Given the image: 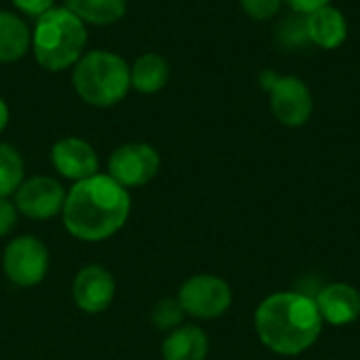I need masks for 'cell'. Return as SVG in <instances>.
Returning a JSON list of instances; mask_svg holds the SVG:
<instances>
[{
	"mask_svg": "<svg viewBox=\"0 0 360 360\" xmlns=\"http://www.w3.org/2000/svg\"><path fill=\"white\" fill-rule=\"evenodd\" d=\"M17 207L8 198H0V236H6L17 221Z\"/></svg>",
	"mask_w": 360,
	"mask_h": 360,
	"instance_id": "603a6c76",
	"label": "cell"
},
{
	"mask_svg": "<svg viewBox=\"0 0 360 360\" xmlns=\"http://www.w3.org/2000/svg\"><path fill=\"white\" fill-rule=\"evenodd\" d=\"M51 162L55 171L74 184L99 173V158L93 146L80 137H63L51 148Z\"/></svg>",
	"mask_w": 360,
	"mask_h": 360,
	"instance_id": "8fae6325",
	"label": "cell"
},
{
	"mask_svg": "<svg viewBox=\"0 0 360 360\" xmlns=\"http://www.w3.org/2000/svg\"><path fill=\"white\" fill-rule=\"evenodd\" d=\"M8 105H6V101L0 97V133L6 129V124H8Z\"/></svg>",
	"mask_w": 360,
	"mask_h": 360,
	"instance_id": "484cf974",
	"label": "cell"
},
{
	"mask_svg": "<svg viewBox=\"0 0 360 360\" xmlns=\"http://www.w3.org/2000/svg\"><path fill=\"white\" fill-rule=\"evenodd\" d=\"M63 186L46 175L23 179L15 192V207L30 219H51L61 213L65 202Z\"/></svg>",
	"mask_w": 360,
	"mask_h": 360,
	"instance_id": "9c48e42d",
	"label": "cell"
},
{
	"mask_svg": "<svg viewBox=\"0 0 360 360\" xmlns=\"http://www.w3.org/2000/svg\"><path fill=\"white\" fill-rule=\"evenodd\" d=\"M116 295V281L103 266H84L72 285L74 304L86 314H99L110 308Z\"/></svg>",
	"mask_w": 360,
	"mask_h": 360,
	"instance_id": "30bf717a",
	"label": "cell"
},
{
	"mask_svg": "<svg viewBox=\"0 0 360 360\" xmlns=\"http://www.w3.org/2000/svg\"><path fill=\"white\" fill-rule=\"evenodd\" d=\"M306 23H308L310 44H314L319 49H325V51L340 49L348 38L346 15L333 4H327V6H321V8L308 13Z\"/></svg>",
	"mask_w": 360,
	"mask_h": 360,
	"instance_id": "4fadbf2b",
	"label": "cell"
},
{
	"mask_svg": "<svg viewBox=\"0 0 360 360\" xmlns=\"http://www.w3.org/2000/svg\"><path fill=\"white\" fill-rule=\"evenodd\" d=\"M160 169V154L143 141H131L116 148L108 160V175L122 188H139L150 184Z\"/></svg>",
	"mask_w": 360,
	"mask_h": 360,
	"instance_id": "52a82bcc",
	"label": "cell"
},
{
	"mask_svg": "<svg viewBox=\"0 0 360 360\" xmlns=\"http://www.w3.org/2000/svg\"><path fill=\"white\" fill-rule=\"evenodd\" d=\"M86 40L84 23L68 6H53L34 23L32 51L40 68L63 72L86 53Z\"/></svg>",
	"mask_w": 360,
	"mask_h": 360,
	"instance_id": "3957f363",
	"label": "cell"
},
{
	"mask_svg": "<svg viewBox=\"0 0 360 360\" xmlns=\"http://www.w3.org/2000/svg\"><path fill=\"white\" fill-rule=\"evenodd\" d=\"M270 110L274 118L291 129L304 127L314 110V99L310 86L297 76H278V80L268 91Z\"/></svg>",
	"mask_w": 360,
	"mask_h": 360,
	"instance_id": "ba28073f",
	"label": "cell"
},
{
	"mask_svg": "<svg viewBox=\"0 0 360 360\" xmlns=\"http://www.w3.org/2000/svg\"><path fill=\"white\" fill-rule=\"evenodd\" d=\"M177 300L186 314L194 319L211 321V319H219L230 310L232 289L224 278L215 274H196L181 285Z\"/></svg>",
	"mask_w": 360,
	"mask_h": 360,
	"instance_id": "5b68a950",
	"label": "cell"
},
{
	"mask_svg": "<svg viewBox=\"0 0 360 360\" xmlns=\"http://www.w3.org/2000/svg\"><path fill=\"white\" fill-rule=\"evenodd\" d=\"M72 84L78 97L95 108L122 101L131 89V65L112 51H86L72 68Z\"/></svg>",
	"mask_w": 360,
	"mask_h": 360,
	"instance_id": "277c9868",
	"label": "cell"
},
{
	"mask_svg": "<svg viewBox=\"0 0 360 360\" xmlns=\"http://www.w3.org/2000/svg\"><path fill=\"white\" fill-rule=\"evenodd\" d=\"M32 49V32L25 21L11 11H0V63L19 61Z\"/></svg>",
	"mask_w": 360,
	"mask_h": 360,
	"instance_id": "9a60e30c",
	"label": "cell"
},
{
	"mask_svg": "<svg viewBox=\"0 0 360 360\" xmlns=\"http://www.w3.org/2000/svg\"><path fill=\"white\" fill-rule=\"evenodd\" d=\"M278 80V74L274 72V70H264L262 74H259V86L268 93L270 89H272V84Z\"/></svg>",
	"mask_w": 360,
	"mask_h": 360,
	"instance_id": "d4e9b609",
	"label": "cell"
},
{
	"mask_svg": "<svg viewBox=\"0 0 360 360\" xmlns=\"http://www.w3.org/2000/svg\"><path fill=\"white\" fill-rule=\"evenodd\" d=\"M23 181V158L11 146L0 141V198H8Z\"/></svg>",
	"mask_w": 360,
	"mask_h": 360,
	"instance_id": "d6986e66",
	"label": "cell"
},
{
	"mask_svg": "<svg viewBox=\"0 0 360 360\" xmlns=\"http://www.w3.org/2000/svg\"><path fill=\"white\" fill-rule=\"evenodd\" d=\"M274 44L281 51H302L310 44V36H308V23H306V15L291 11L289 15L281 17L274 25L272 32Z\"/></svg>",
	"mask_w": 360,
	"mask_h": 360,
	"instance_id": "ac0fdd59",
	"label": "cell"
},
{
	"mask_svg": "<svg viewBox=\"0 0 360 360\" xmlns=\"http://www.w3.org/2000/svg\"><path fill=\"white\" fill-rule=\"evenodd\" d=\"M209 354V338L196 325H181L169 331L162 342L165 360H205Z\"/></svg>",
	"mask_w": 360,
	"mask_h": 360,
	"instance_id": "5bb4252c",
	"label": "cell"
},
{
	"mask_svg": "<svg viewBox=\"0 0 360 360\" xmlns=\"http://www.w3.org/2000/svg\"><path fill=\"white\" fill-rule=\"evenodd\" d=\"M333 0H285V4L291 8V11H295V13H302V15H308V13H312V11H316V8H321V6H327V4H331Z\"/></svg>",
	"mask_w": 360,
	"mask_h": 360,
	"instance_id": "cb8c5ba5",
	"label": "cell"
},
{
	"mask_svg": "<svg viewBox=\"0 0 360 360\" xmlns=\"http://www.w3.org/2000/svg\"><path fill=\"white\" fill-rule=\"evenodd\" d=\"M323 325L314 297L300 291L272 293L255 310L257 338L281 356H297L312 348Z\"/></svg>",
	"mask_w": 360,
	"mask_h": 360,
	"instance_id": "7a4b0ae2",
	"label": "cell"
},
{
	"mask_svg": "<svg viewBox=\"0 0 360 360\" xmlns=\"http://www.w3.org/2000/svg\"><path fill=\"white\" fill-rule=\"evenodd\" d=\"M169 61L158 53H143L131 65V89L152 95L167 86L169 82Z\"/></svg>",
	"mask_w": 360,
	"mask_h": 360,
	"instance_id": "2e32d148",
	"label": "cell"
},
{
	"mask_svg": "<svg viewBox=\"0 0 360 360\" xmlns=\"http://www.w3.org/2000/svg\"><path fill=\"white\" fill-rule=\"evenodd\" d=\"M316 308L323 316V323L333 327H346L359 321L360 316V293L352 285L331 283L314 295Z\"/></svg>",
	"mask_w": 360,
	"mask_h": 360,
	"instance_id": "7c38bea8",
	"label": "cell"
},
{
	"mask_svg": "<svg viewBox=\"0 0 360 360\" xmlns=\"http://www.w3.org/2000/svg\"><path fill=\"white\" fill-rule=\"evenodd\" d=\"M131 196L110 175L95 173L76 181L65 194L61 209L65 230L84 243L114 236L129 219Z\"/></svg>",
	"mask_w": 360,
	"mask_h": 360,
	"instance_id": "6da1fadb",
	"label": "cell"
},
{
	"mask_svg": "<svg viewBox=\"0 0 360 360\" xmlns=\"http://www.w3.org/2000/svg\"><path fill=\"white\" fill-rule=\"evenodd\" d=\"M285 0H240L243 11L255 21H270L281 13Z\"/></svg>",
	"mask_w": 360,
	"mask_h": 360,
	"instance_id": "44dd1931",
	"label": "cell"
},
{
	"mask_svg": "<svg viewBox=\"0 0 360 360\" xmlns=\"http://www.w3.org/2000/svg\"><path fill=\"white\" fill-rule=\"evenodd\" d=\"M2 268L13 285L34 287L49 272V251L36 236H17L4 249Z\"/></svg>",
	"mask_w": 360,
	"mask_h": 360,
	"instance_id": "8992f818",
	"label": "cell"
},
{
	"mask_svg": "<svg viewBox=\"0 0 360 360\" xmlns=\"http://www.w3.org/2000/svg\"><path fill=\"white\" fill-rule=\"evenodd\" d=\"M15 4V8L32 19H38L40 15H44L49 8L55 6V0H11Z\"/></svg>",
	"mask_w": 360,
	"mask_h": 360,
	"instance_id": "7402d4cb",
	"label": "cell"
},
{
	"mask_svg": "<svg viewBox=\"0 0 360 360\" xmlns=\"http://www.w3.org/2000/svg\"><path fill=\"white\" fill-rule=\"evenodd\" d=\"M184 308L179 304V300H173V297H167V300H160L154 308H152V323L156 325V329L160 331H173L177 327L184 325Z\"/></svg>",
	"mask_w": 360,
	"mask_h": 360,
	"instance_id": "ffe728a7",
	"label": "cell"
},
{
	"mask_svg": "<svg viewBox=\"0 0 360 360\" xmlns=\"http://www.w3.org/2000/svg\"><path fill=\"white\" fill-rule=\"evenodd\" d=\"M65 6L91 25H110L124 17L127 0H68Z\"/></svg>",
	"mask_w": 360,
	"mask_h": 360,
	"instance_id": "e0dca14e",
	"label": "cell"
}]
</instances>
